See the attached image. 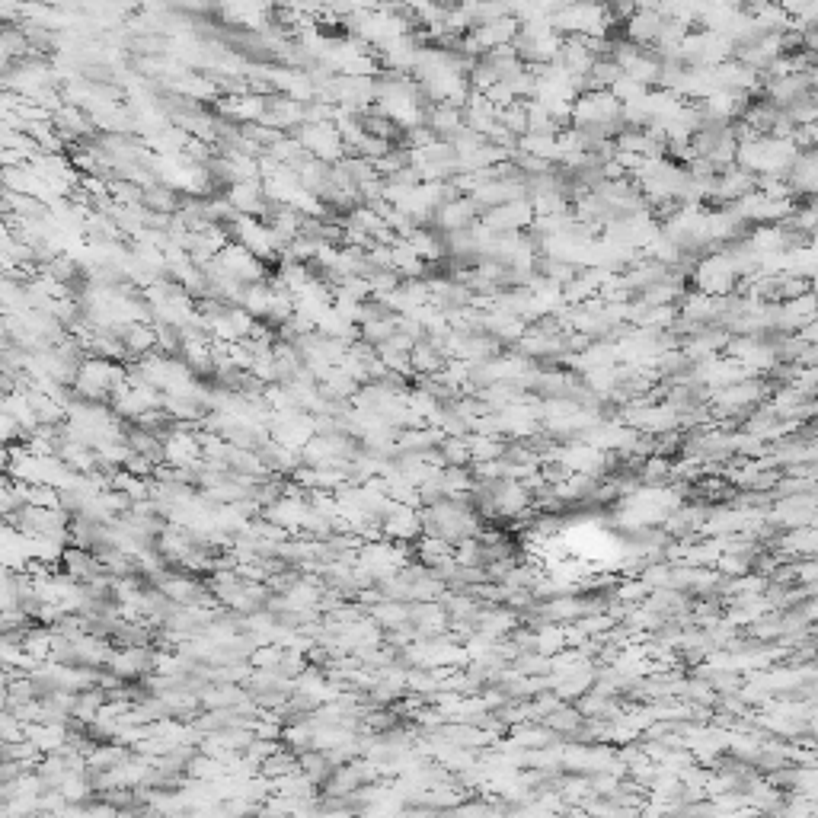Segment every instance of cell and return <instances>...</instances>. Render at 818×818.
<instances>
[{
  "label": "cell",
  "mask_w": 818,
  "mask_h": 818,
  "mask_svg": "<svg viewBox=\"0 0 818 818\" xmlns=\"http://www.w3.org/2000/svg\"><path fill=\"white\" fill-rule=\"evenodd\" d=\"M665 20L668 13H659V10H636L630 20L624 23V39L636 42V45H646V48H659L662 42V29H665Z\"/></svg>",
  "instance_id": "cell-2"
},
{
  "label": "cell",
  "mask_w": 818,
  "mask_h": 818,
  "mask_svg": "<svg viewBox=\"0 0 818 818\" xmlns=\"http://www.w3.org/2000/svg\"><path fill=\"white\" fill-rule=\"evenodd\" d=\"M553 26L563 32V36H582V39H608L611 26H617L611 20L604 0H569V4H560L553 13Z\"/></svg>",
  "instance_id": "cell-1"
}]
</instances>
